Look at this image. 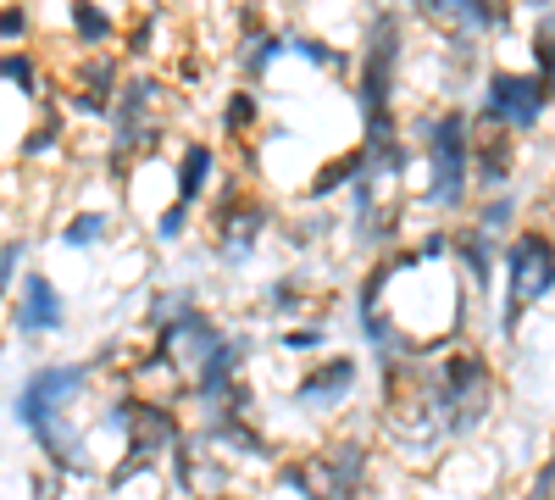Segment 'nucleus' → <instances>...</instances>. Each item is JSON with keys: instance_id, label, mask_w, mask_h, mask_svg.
I'll return each mask as SVG.
<instances>
[{"instance_id": "9d476101", "label": "nucleus", "mask_w": 555, "mask_h": 500, "mask_svg": "<svg viewBox=\"0 0 555 500\" xmlns=\"http://www.w3.org/2000/svg\"><path fill=\"white\" fill-rule=\"evenodd\" d=\"M222 339H228V334L217 329V317H211V311H201V306L190 300V306H183V311L172 317V323L156 334V350H167L172 368L195 379V373H201V361H206Z\"/></svg>"}, {"instance_id": "f8f14e48", "label": "nucleus", "mask_w": 555, "mask_h": 500, "mask_svg": "<svg viewBox=\"0 0 555 500\" xmlns=\"http://www.w3.org/2000/svg\"><path fill=\"white\" fill-rule=\"evenodd\" d=\"M67 311H62V290L44 279V272H23V290H17V306H12V329L28 334V339H44V334H62Z\"/></svg>"}, {"instance_id": "4be33fe9", "label": "nucleus", "mask_w": 555, "mask_h": 500, "mask_svg": "<svg viewBox=\"0 0 555 500\" xmlns=\"http://www.w3.org/2000/svg\"><path fill=\"white\" fill-rule=\"evenodd\" d=\"M528 51H533V73L544 78L550 101H555V12H544V17L533 23V39H528Z\"/></svg>"}, {"instance_id": "393cba45", "label": "nucleus", "mask_w": 555, "mask_h": 500, "mask_svg": "<svg viewBox=\"0 0 555 500\" xmlns=\"http://www.w3.org/2000/svg\"><path fill=\"white\" fill-rule=\"evenodd\" d=\"M106 229H112V217H106V211H78L67 229H62V245H67V251H83V245L106 240Z\"/></svg>"}, {"instance_id": "c85d7f7f", "label": "nucleus", "mask_w": 555, "mask_h": 500, "mask_svg": "<svg viewBox=\"0 0 555 500\" xmlns=\"http://www.w3.org/2000/svg\"><path fill=\"white\" fill-rule=\"evenodd\" d=\"M183 234H190V201L172 195V206H162V217H156V240L172 245V240H183Z\"/></svg>"}, {"instance_id": "f704fd0d", "label": "nucleus", "mask_w": 555, "mask_h": 500, "mask_svg": "<svg viewBox=\"0 0 555 500\" xmlns=\"http://www.w3.org/2000/svg\"><path fill=\"white\" fill-rule=\"evenodd\" d=\"M34 500H62V473H56V467L34 478Z\"/></svg>"}, {"instance_id": "b1692460", "label": "nucleus", "mask_w": 555, "mask_h": 500, "mask_svg": "<svg viewBox=\"0 0 555 500\" xmlns=\"http://www.w3.org/2000/svg\"><path fill=\"white\" fill-rule=\"evenodd\" d=\"M289 51L295 56H306L311 67H334V73H345L350 67V56L345 51H334L328 39H317V34H289Z\"/></svg>"}, {"instance_id": "5701e85b", "label": "nucleus", "mask_w": 555, "mask_h": 500, "mask_svg": "<svg viewBox=\"0 0 555 500\" xmlns=\"http://www.w3.org/2000/svg\"><path fill=\"white\" fill-rule=\"evenodd\" d=\"M0 84L23 89V95H39V62L28 51H0Z\"/></svg>"}, {"instance_id": "473e14b6", "label": "nucleus", "mask_w": 555, "mask_h": 500, "mask_svg": "<svg viewBox=\"0 0 555 500\" xmlns=\"http://www.w3.org/2000/svg\"><path fill=\"white\" fill-rule=\"evenodd\" d=\"M522 500H555V457L533 473V484H528V495Z\"/></svg>"}, {"instance_id": "7c9ffc66", "label": "nucleus", "mask_w": 555, "mask_h": 500, "mask_svg": "<svg viewBox=\"0 0 555 500\" xmlns=\"http://www.w3.org/2000/svg\"><path fill=\"white\" fill-rule=\"evenodd\" d=\"M322 345H328V329H322V323L284 329V350H295V356H311V350H322Z\"/></svg>"}, {"instance_id": "9b49d317", "label": "nucleus", "mask_w": 555, "mask_h": 500, "mask_svg": "<svg viewBox=\"0 0 555 500\" xmlns=\"http://www.w3.org/2000/svg\"><path fill=\"white\" fill-rule=\"evenodd\" d=\"M356 379H361V361L356 356H322L311 361V373L295 384V406L300 412H334L356 395Z\"/></svg>"}, {"instance_id": "c9c22d12", "label": "nucleus", "mask_w": 555, "mask_h": 500, "mask_svg": "<svg viewBox=\"0 0 555 500\" xmlns=\"http://www.w3.org/2000/svg\"><path fill=\"white\" fill-rule=\"evenodd\" d=\"M533 7H550V12H555V0H533Z\"/></svg>"}, {"instance_id": "ddd939ff", "label": "nucleus", "mask_w": 555, "mask_h": 500, "mask_svg": "<svg viewBox=\"0 0 555 500\" xmlns=\"http://www.w3.org/2000/svg\"><path fill=\"white\" fill-rule=\"evenodd\" d=\"M117 95H122V67H117V56L95 51V56L78 67V78H73L67 112H73V117H101V112L117 106Z\"/></svg>"}, {"instance_id": "0eeeda50", "label": "nucleus", "mask_w": 555, "mask_h": 500, "mask_svg": "<svg viewBox=\"0 0 555 500\" xmlns=\"http://www.w3.org/2000/svg\"><path fill=\"white\" fill-rule=\"evenodd\" d=\"M550 106V89L539 73H505L494 67L483 84V106H478V128H505V133H533L539 117Z\"/></svg>"}, {"instance_id": "2eb2a0df", "label": "nucleus", "mask_w": 555, "mask_h": 500, "mask_svg": "<svg viewBox=\"0 0 555 500\" xmlns=\"http://www.w3.org/2000/svg\"><path fill=\"white\" fill-rule=\"evenodd\" d=\"M450 256H455L461 267H467L473 290H483V295H489L494 267H500V251H494V240L478 229V222H467V229H450Z\"/></svg>"}, {"instance_id": "423d86ee", "label": "nucleus", "mask_w": 555, "mask_h": 500, "mask_svg": "<svg viewBox=\"0 0 555 500\" xmlns=\"http://www.w3.org/2000/svg\"><path fill=\"white\" fill-rule=\"evenodd\" d=\"M162 95H167V89L151 73L122 78V95L112 106V167H128V156H145L162 140V123H156Z\"/></svg>"}, {"instance_id": "cd10ccee", "label": "nucleus", "mask_w": 555, "mask_h": 500, "mask_svg": "<svg viewBox=\"0 0 555 500\" xmlns=\"http://www.w3.org/2000/svg\"><path fill=\"white\" fill-rule=\"evenodd\" d=\"M267 311H272V317H295V311H300V279H295V272H289V279H272V284H267Z\"/></svg>"}, {"instance_id": "1a4fd4ad", "label": "nucleus", "mask_w": 555, "mask_h": 500, "mask_svg": "<svg viewBox=\"0 0 555 500\" xmlns=\"http://www.w3.org/2000/svg\"><path fill=\"white\" fill-rule=\"evenodd\" d=\"M211 229H217V256L222 267H245L261 245V234L272 229V211L261 201H234V195H222L211 206Z\"/></svg>"}, {"instance_id": "a878e982", "label": "nucleus", "mask_w": 555, "mask_h": 500, "mask_svg": "<svg viewBox=\"0 0 555 500\" xmlns=\"http://www.w3.org/2000/svg\"><path fill=\"white\" fill-rule=\"evenodd\" d=\"M473 222H478V229H483L489 240H500V234L517 222V195H489V201H483V211H478Z\"/></svg>"}, {"instance_id": "e433bc0d", "label": "nucleus", "mask_w": 555, "mask_h": 500, "mask_svg": "<svg viewBox=\"0 0 555 500\" xmlns=\"http://www.w3.org/2000/svg\"><path fill=\"white\" fill-rule=\"evenodd\" d=\"M0 295H7V284H0Z\"/></svg>"}, {"instance_id": "f03ea898", "label": "nucleus", "mask_w": 555, "mask_h": 500, "mask_svg": "<svg viewBox=\"0 0 555 500\" xmlns=\"http://www.w3.org/2000/svg\"><path fill=\"white\" fill-rule=\"evenodd\" d=\"M395 78H400V12L378 7L361 39V62H356V112H361V145H378L395 123Z\"/></svg>"}, {"instance_id": "72a5a7b5", "label": "nucleus", "mask_w": 555, "mask_h": 500, "mask_svg": "<svg viewBox=\"0 0 555 500\" xmlns=\"http://www.w3.org/2000/svg\"><path fill=\"white\" fill-rule=\"evenodd\" d=\"M23 240H7V245H0V284H12V272H17V261H23Z\"/></svg>"}, {"instance_id": "7ed1b4c3", "label": "nucleus", "mask_w": 555, "mask_h": 500, "mask_svg": "<svg viewBox=\"0 0 555 500\" xmlns=\"http://www.w3.org/2000/svg\"><path fill=\"white\" fill-rule=\"evenodd\" d=\"M423 140H428V190H423V206L428 211H444L455 217L473 195V140L478 128L467 112H439L423 123Z\"/></svg>"}, {"instance_id": "a211bd4d", "label": "nucleus", "mask_w": 555, "mask_h": 500, "mask_svg": "<svg viewBox=\"0 0 555 500\" xmlns=\"http://www.w3.org/2000/svg\"><path fill=\"white\" fill-rule=\"evenodd\" d=\"M361 172H366V156H361V151H345V156H334V162L322 167V172L311 178V184H306V201H328L334 190H350Z\"/></svg>"}, {"instance_id": "bb28decb", "label": "nucleus", "mask_w": 555, "mask_h": 500, "mask_svg": "<svg viewBox=\"0 0 555 500\" xmlns=\"http://www.w3.org/2000/svg\"><path fill=\"white\" fill-rule=\"evenodd\" d=\"M222 128L228 133H250L256 128V95L250 89H234V95L222 101Z\"/></svg>"}, {"instance_id": "39448f33", "label": "nucleus", "mask_w": 555, "mask_h": 500, "mask_svg": "<svg viewBox=\"0 0 555 500\" xmlns=\"http://www.w3.org/2000/svg\"><path fill=\"white\" fill-rule=\"evenodd\" d=\"M89 379H95V368H89V361H44V368H34V373L23 379L17 400H12V406H17V423H23L28 434L62 423V418L73 412V400L89 389Z\"/></svg>"}, {"instance_id": "dca6fc26", "label": "nucleus", "mask_w": 555, "mask_h": 500, "mask_svg": "<svg viewBox=\"0 0 555 500\" xmlns=\"http://www.w3.org/2000/svg\"><path fill=\"white\" fill-rule=\"evenodd\" d=\"M289 51V34H272V28H245V39H240V67H245V78L256 84V78H267V67Z\"/></svg>"}, {"instance_id": "20e7f679", "label": "nucleus", "mask_w": 555, "mask_h": 500, "mask_svg": "<svg viewBox=\"0 0 555 500\" xmlns=\"http://www.w3.org/2000/svg\"><path fill=\"white\" fill-rule=\"evenodd\" d=\"M505 267V306H500V334L512 339L522 329L528 306L555 295V234L550 229H517L512 245L500 251Z\"/></svg>"}, {"instance_id": "4468645a", "label": "nucleus", "mask_w": 555, "mask_h": 500, "mask_svg": "<svg viewBox=\"0 0 555 500\" xmlns=\"http://www.w3.org/2000/svg\"><path fill=\"white\" fill-rule=\"evenodd\" d=\"M512 172H517V133H505V128H478V140H473V190L505 195Z\"/></svg>"}, {"instance_id": "6e6552de", "label": "nucleus", "mask_w": 555, "mask_h": 500, "mask_svg": "<svg viewBox=\"0 0 555 500\" xmlns=\"http://www.w3.org/2000/svg\"><path fill=\"white\" fill-rule=\"evenodd\" d=\"M366 439H356V434H339V439H328V445H317L311 457H306V473H311V489L322 495V500H356L361 495V484H366Z\"/></svg>"}, {"instance_id": "c756f323", "label": "nucleus", "mask_w": 555, "mask_h": 500, "mask_svg": "<svg viewBox=\"0 0 555 500\" xmlns=\"http://www.w3.org/2000/svg\"><path fill=\"white\" fill-rule=\"evenodd\" d=\"M156 28H162V12H145V17L128 28L122 51H128V56H151V51H156Z\"/></svg>"}, {"instance_id": "f257e3e1", "label": "nucleus", "mask_w": 555, "mask_h": 500, "mask_svg": "<svg viewBox=\"0 0 555 500\" xmlns=\"http://www.w3.org/2000/svg\"><path fill=\"white\" fill-rule=\"evenodd\" d=\"M416 400L428 406V418L439 423L444 439L473 434L494 412V368L483 350H444L439 373L416 389Z\"/></svg>"}, {"instance_id": "2f4dec72", "label": "nucleus", "mask_w": 555, "mask_h": 500, "mask_svg": "<svg viewBox=\"0 0 555 500\" xmlns=\"http://www.w3.org/2000/svg\"><path fill=\"white\" fill-rule=\"evenodd\" d=\"M0 39H28V7H0Z\"/></svg>"}, {"instance_id": "f3484780", "label": "nucleus", "mask_w": 555, "mask_h": 500, "mask_svg": "<svg viewBox=\"0 0 555 500\" xmlns=\"http://www.w3.org/2000/svg\"><path fill=\"white\" fill-rule=\"evenodd\" d=\"M211 167H217V151L206 145V140H190L183 145V156H178V201H201L206 195V184H211Z\"/></svg>"}, {"instance_id": "412c9836", "label": "nucleus", "mask_w": 555, "mask_h": 500, "mask_svg": "<svg viewBox=\"0 0 555 500\" xmlns=\"http://www.w3.org/2000/svg\"><path fill=\"white\" fill-rule=\"evenodd\" d=\"M62 133H67V117H62V106H44V117L23 133V156L28 162H39V156H51L56 145H62Z\"/></svg>"}, {"instance_id": "aec40b11", "label": "nucleus", "mask_w": 555, "mask_h": 500, "mask_svg": "<svg viewBox=\"0 0 555 500\" xmlns=\"http://www.w3.org/2000/svg\"><path fill=\"white\" fill-rule=\"evenodd\" d=\"M361 156H366V178H373V184H384V178H400L405 162H411V151H405L400 133H389V140H378V145H361Z\"/></svg>"}, {"instance_id": "6ab92c4d", "label": "nucleus", "mask_w": 555, "mask_h": 500, "mask_svg": "<svg viewBox=\"0 0 555 500\" xmlns=\"http://www.w3.org/2000/svg\"><path fill=\"white\" fill-rule=\"evenodd\" d=\"M67 17H73V34L89 44V51H106V44H112V34H117L101 0H73V7H67Z\"/></svg>"}]
</instances>
